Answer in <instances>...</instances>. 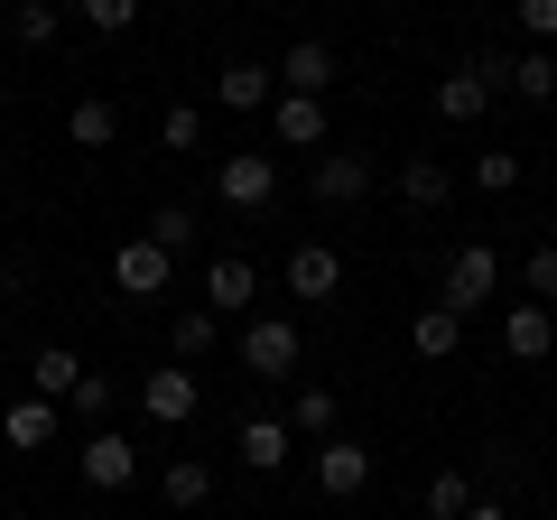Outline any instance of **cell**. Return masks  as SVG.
Instances as JSON below:
<instances>
[{"label":"cell","instance_id":"6da1fadb","mask_svg":"<svg viewBox=\"0 0 557 520\" xmlns=\"http://www.w3.org/2000/svg\"><path fill=\"white\" fill-rule=\"evenodd\" d=\"M437 307H456V317H483V307H502V251H493V242H465V251H446Z\"/></svg>","mask_w":557,"mask_h":520},{"label":"cell","instance_id":"7a4b0ae2","mask_svg":"<svg viewBox=\"0 0 557 520\" xmlns=\"http://www.w3.org/2000/svg\"><path fill=\"white\" fill-rule=\"evenodd\" d=\"M233 354H242V372H251V381H288V372L307 362V335H298L288 317H251Z\"/></svg>","mask_w":557,"mask_h":520},{"label":"cell","instance_id":"3957f363","mask_svg":"<svg viewBox=\"0 0 557 520\" xmlns=\"http://www.w3.org/2000/svg\"><path fill=\"white\" fill-rule=\"evenodd\" d=\"M205 409V381L186 372V362H159V372H139V419L149 428H186Z\"/></svg>","mask_w":557,"mask_h":520},{"label":"cell","instance_id":"277c9868","mask_svg":"<svg viewBox=\"0 0 557 520\" xmlns=\"http://www.w3.org/2000/svg\"><path fill=\"white\" fill-rule=\"evenodd\" d=\"M75 474H84V493H131V474H139V446L121 437V428H84V446H75Z\"/></svg>","mask_w":557,"mask_h":520},{"label":"cell","instance_id":"5b68a950","mask_svg":"<svg viewBox=\"0 0 557 520\" xmlns=\"http://www.w3.org/2000/svg\"><path fill=\"white\" fill-rule=\"evenodd\" d=\"M214 196L233 205V214H270V196H278V159H270V149H233V159L214 168Z\"/></svg>","mask_w":557,"mask_h":520},{"label":"cell","instance_id":"8992f818","mask_svg":"<svg viewBox=\"0 0 557 520\" xmlns=\"http://www.w3.org/2000/svg\"><path fill=\"white\" fill-rule=\"evenodd\" d=\"M493 94H502V65H483V57L446 65V75H437V121H483Z\"/></svg>","mask_w":557,"mask_h":520},{"label":"cell","instance_id":"52a82bcc","mask_svg":"<svg viewBox=\"0 0 557 520\" xmlns=\"http://www.w3.org/2000/svg\"><path fill=\"white\" fill-rule=\"evenodd\" d=\"M307 196H317V205H362V196H372V159H362V149H317Z\"/></svg>","mask_w":557,"mask_h":520},{"label":"cell","instance_id":"ba28073f","mask_svg":"<svg viewBox=\"0 0 557 520\" xmlns=\"http://www.w3.org/2000/svg\"><path fill=\"white\" fill-rule=\"evenodd\" d=\"M502 354H511V362H548L557 354V307L511 298V307H502Z\"/></svg>","mask_w":557,"mask_h":520},{"label":"cell","instance_id":"9c48e42d","mask_svg":"<svg viewBox=\"0 0 557 520\" xmlns=\"http://www.w3.org/2000/svg\"><path fill=\"white\" fill-rule=\"evenodd\" d=\"M168 280H177V260H168L149 233H131V242L112 251V288H121V298H159Z\"/></svg>","mask_w":557,"mask_h":520},{"label":"cell","instance_id":"30bf717a","mask_svg":"<svg viewBox=\"0 0 557 520\" xmlns=\"http://www.w3.org/2000/svg\"><path fill=\"white\" fill-rule=\"evenodd\" d=\"M335 84H344V57H335L325 38H298L288 57H278V94H317V102H325Z\"/></svg>","mask_w":557,"mask_h":520},{"label":"cell","instance_id":"8fae6325","mask_svg":"<svg viewBox=\"0 0 557 520\" xmlns=\"http://www.w3.org/2000/svg\"><path fill=\"white\" fill-rule=\"evenodd\" d=\"M362 483H372V446H362V437H325L317 446V493L325 502H354Z\"/></svg>","mask_w":557,"mask_h":520},{"label":"cell","instance_id":"7c38bea8","mask_svg":"<svg viewBox=\"0 0 557 520\" xmlns=\"http://www.w3.org/2000/svg\"><path fill=\"white\" fill-rule=\"evenodd\" d=\"M233 456L251 465V474H278V465L298 456V428H288V419H242L233 428Z\"/></svg>","mask_w":557,"mask_h":520},{"label":"cell","instance_id":"4fadbf2b","mask_svg":"<svg viewBox=\"0 0 557 520\" xmlns=\"http://www.w3.org/2000/svg\"><path fill=\"white\" fill-rule=\"evenodd\" d=\"M214 102H223V112H270V102H278V65L233 57V65L214 75Z\"/></svg>","mask_w":557,"mask_h":520},{"label":"cell","instance_id":"5bb4252c","mask_svg":"<svg viewBox=\"0 0 557 520\" xmlns=\"http://www.w3.org/2000/svg\"><path fill=\"white\" fill-rule=\"evenodd\" d=\"M260 298V270L242 251H223V260H205V307H214V317H242V307Z\"/></svg>","mask_w":557,"mask_h":520},{"label":"cell","instance_id":"9a60e30c","mask_svg":"<svg viewBox=\"0 0 557 520\" xmlns=\"http://www.w3.org/2000/svg\"><path fill=\"white\" fill-rule=\"evenodd\" d=\"M335 288H344V260L325 242H298L288 251V298H335Z\"/></svg>","mask_w":557,"mask_h":520},{"label":"cell","instance_id":"2e32d148","mask_svg":"<svg viewBox=\"0 0 557 520\" xmlns=\"http://www.w3.org/2000/svg\"><path fill=\"white\" fill-rule=\"evenodd\" d=\"M270 121H278V149H325V102L317 94H278Z\"/></svg>","mask_w":557,"mask_h":520},{"label":"cell","instance_id":"e0dca14e","mask_svg":"<svg viewBox=\"0 0 557 520\" xmlns=\"http://www.w3.org/2000/svg\"><path fill=\"white\" fill-rule=\"evenodd\" d=\"M456 344H465V317H456V307H418V317H409V354H418V362H456Z\"/></svg>","mask_w":557,"mask_h":520},{"label":"cell","instance_id":"ac0fdd59","mask_svg":"<svg viewBox=\"0 0 557 520\" xmlns=\"http://www.w3.org/2000/svg\"><path fill=\"white\" fill-rule=\"evenodd\" d=\"M446 196H456L446 159H428V149H418V159H399V205H418V214H437Z\"/></svg>","mask_w":557,"mask_h":520},{"label":"cell","instance_id":"d6986e66","mask_svg":"<svg viewBox=\"0 0 557 520\" xmlns=\"http://www.w3.org/2000/svg\"><path fill=\"white\" fill-rule=\"evenodd\" d=\"M65 140H75V149H112L121 140V102L112 94H84L75 112H65Z\"/></svg>","mask_w":557,"mask_h":520},{"label":"cell","instance_id":"ffe728a7","mask_svg":"<svg viewBox=\"0 0 557 520\" xmlns=\"http://www.w3.org/2000/svg\"><path fill=\"white\" fill-rule=\"evenodd\" d=\"M159 493H168V511H205V502H214V465L205 456H177L159 474Z\"/></svg>","mask_w":557,"mask_h":520},{"label":"cell","instance_id":"44dd1931","mask_svg":"<svg viewBox=\"0 0 557 520\" xmlns=\"http://www.w3.org/2000/svg\"><path fill=\"white\" fill-rule=\"evenodd\" d=\"M502 84H511L520 102H557V57H548V47H520V57L502 65Z\"/></svg>","mask_w":557,"mask_h":520},{"label":"cell","instance_id":"7402d4cb","mask_svg":"<svg viewBox=\"0 0 557 520\" xmlns=\"http://www.w3.org/2000/svg\"><path fill=\"white\" fill-rule=\"evenodd\" d=\"M28 381H38V400H75V381H84V354H65V344H47L38 362H28Z\"/></svg>","mask_w":557,"mask_h":520},{"label":"cell","instance_id":"603a6c76","mask_svg":"<svg viewBox=\"0 0 557 520\" xmlns=\"http://www.w3.org/2000/svg\"><path fill=\"white\" fill-rule=\"evenodd\" d=\"M0 437H10V446H47V437H57V400H20L10 419H0Z\"/></svg>","mask_w":557,"mask_h":520},{"label":"cell","instance_id":"cb8c5ba5","mask_svg":"<svg viewBox=\"0 0 557 520\" xmlns=\"http://www.w3.org/2000/svg\"><path fill=\"white\" fill-rule=\"evenodd\" d=\"M214 325H223L214 307H186V317L168 325V344H177V362H205V354H214Z\"/></svg>","mask_w":557,"mask_h":520},{"label":"cell","instance_id":"d4e9b609","mask_svg":"<svg viewBox=\"0 0 557 520\" xmlns=\"http://www.w3.org/2000/svg\"><path fill=\"white\" fill-rule=\"evenodd\" d=\"M288 428H298V437H335V391H317V381H307L298 400H288Z\"/></svg>","mask_w":557,"mask_h":520},{"label":"cell","instance_id":"484cf974","mask_svg":"<svg viewBox=\"0 0 557 520\" xmlns=\"http://www.w3.org/2000/svg\"><path fill=\"white\" fill-rule=\"evenodd\" d=\"M149 242H159L168 260H177V251H196V205H159V214H149Z\"/></svg>","mask_w":557,"mask_h":520},{"label":"cell","instance_id":"4316f807","mask_svg":"<svg viewBox=\"0 0 557 520\" xmlns=\"http://www.w3.org/2000/svg\"><path fill=\"white\" fill-rule=\"evenodd\" d=\"M112 400H121V381H112V372H84V381H75V400H65V409H75L84 428H102V419H112Z\"/></svg>","mask_w":557,"mask_h":520},{"label":"cell","instance_id":"83f0119b","mask_svg":"<svg viewBox=\"0 0 557 520\" xmlns=\"http://www.w3.org/2000/svg\"><path fill=\"white\" fill-rule=\"evenodd\" d=\"M75 20L102 28V38H131V28H139V0H75Z\"/></svg>","mask_w":557,"mask_h":520},{"label":"cell","instance_id":"f1b7e54d","mask_svg":"<svg viewBox=\"0 0 557 520\" xmlns=\"http://www.w3.org/2000/svg\"><path fill=\"white\" fill-rule=\"evenodd\" d=\"M10 38L20 47H57V0H20V10H10Z\"/></svg>","mask_w":557,"mask_h":520},{"label":"cell","instance_id":"f546056e","mask_svg":"<svg viewBox=\"0 0 557 520\" xmlns=\"http://www.w3.org/2000/svg\"><path fill=\"white\" fill-rule=\"evenodd\" d=\"M474 511V483L465 474H428V520H465Z\"/></svg>","mask_w":557,"mask_h":520},{"label":"cell","instance_id":"4dcf8cb0","mask_svg":"<svg viewBox=\"0 0 557 520\" xmlns=\"http://www.w3.org/2000/svg\"><path fill=\"white\" fill-rule=\"evenodd\" d=\"M474 186H483V196H511V186H520V149H483V159H474Z\"/></svg>","mask_w":557,"mask_h":520},{"label":"cell","instance_id":"1f68e13d","mask_svg":"<svg viewBox=\"0 0 557 520\" xmlns=\"http://www.w3.org/2000/svg\"><path fill=\"white\" fill-rule=\"evenodd\" d=\"M159 140H168V149H196V140H205V112H196V102H168Z\"/></svg>","mask_w":557,"mask_h":520},{"label":"cell","instance_id":"d6a6232c","mask_svg":"<svg viewBox=\"0 0 557 520\" xmlns=\"http://www.w3.org/2000/svg\"><path fill=\"white\" fill-rule=\"evenodd\" d=\"M511 20L530 28V47H557V0H511Z\"/></svg>","mask_w":557,"mask_h":520},{"label":"cell","instance_id":"836d02e7","mask_svg":"<svg viewBox=\"0 0 557 520\" xmlns=\"http://www.w3.org/2000/svg\"><path fill=\"white\" fill-rule=\"evenodd\" d=\"M520 288H530L539 307H557V242H548V251H530V270H520Z\"/></svg>","mask_w":557,"mask_h":520},{"label":"cell","instance_id":"e575fe53","mask_svg":"<svg viewBox=\"0 0 557 520\" xmlns=\"http://www.w3.org/2000/svg\"><path fill=\"white\" fill-rule=\"evenodd\" d=\"M465 520H502V502H474V511H465Z\"/></svg>","mask_w":557,"mask_h":520},{"label":"cell","instance_id":"d590c367","mask_svg":"<svg viewBox=\"0 0 557 520\" xmlns=\"http://www.w3.org/2000/svg\"><path fill=\"white\" fill-rule=\"evenodd\" d=\"M196 10H205V0H196Z\"/></svg>","mask_w":557,"mask_h":520}]
</instances>
